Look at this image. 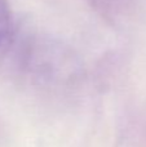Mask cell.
Segmentation results:
<instances>
[{
  "instance_id": "1",
  "label": "cell",
  "mask_w": 146,
  "mask_h": 147,
  "mask_svg": "<svg viewBox=\"0 0 146 147\" xmlns=\"http://www.w3.org/2000/svg\"><path fill=\"white\" fill-rule=\"evenodd\" d=\"M12 32V16L7 0H0V49L9 41Z\"/></svg>"
}]
</instances>
